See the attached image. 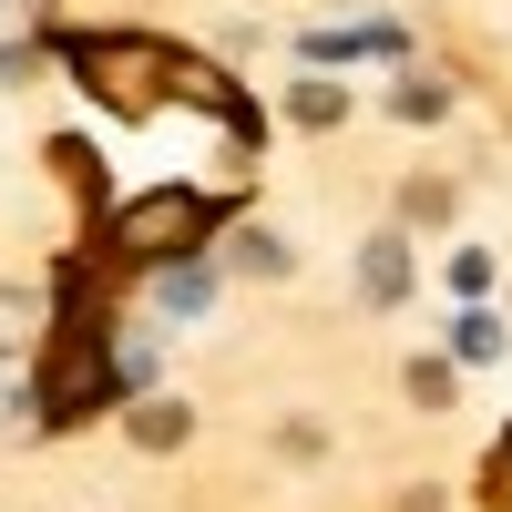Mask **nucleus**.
<instances>
[{"label": "nucleus", "instance_id": "nucleus-1", "mask_svg": "<svg viewBox=\"0 0 512 512\" xmlns=\"http://www.w3.org/2000/svg\"><path fill=\"white\" fill-rule=\"evenodd\" d=\"M164 72H175V52H154V41H82V82H103L113 113H144Z\"/></svg>", "mask_w": 512, "mask_h": 512}, {"label": "nucleus", "instance_id": "nucleus-2", "mask_svg": "<svg viewBox=\"0 0 512 512\" xmlns=\"http://www.w3.org/2000/svg\"><path fill=\"white\" fill-rule=\"evenodd\" d=\"M195 236H205V205L195 195H144V205H123V226H113L123 256H175Z\"/></svg>", "mask_w": 512, "mask_h": 512}, {"label": "nucleus", "instance_id": "nucleus-3", "mask_svg": "<svg viewBox=\"0 0 512 512\" xmlns=\"http://www.w3.org/2000/svg\"><path fill=\"white\" fill-rule=\"evenodd\" d=\"M185 431H195V410H185V400H154V410H134V441H144V451H175Z\"/></svg>", "mask_w": 512, "mask_h": 512}, {"label": "nucleus", "instance_id": "nucleus-4", "mask_svg": "<svg viewBox=\"0 0 512 512\" xmlns=\"http://www.w3.org/2000/svg\"><path fill=\"white\" fill-rule=\"evenodd\" d=\"M400 287H410V256H400V236H379V246H369V297L390 308Z\"/></svg>", "mask_w": 512, "mask_h": 512}, {"label": "nucleus", "instance_id": "nucleus-5", "mask_svg": "<svg viewBox=\"0 0 512 512\" xmlns=\"http://www.w3.org/2000/svg\"><path fill=\"white\" fill-rule=\"evenodd\" d=\"M277 461H328V431L318 420H277Z\"/></svg>", "mask_w": 512, "mask_h": 512}, {"label": "nucleus", "instance_id": "nucleus-6", "mask_svg": "<svg viewBox=\"0 0 512 512\" xmlns=\"http://www.w3.org/2000/svg\"><path fill=\"white\" fill-rule=\"evenodd\" d=\"M441 216H451V185H410L400 195V226H441Z\"/></svg>", "mask_w": 512, "mask_h": 512}, {"label": "nucleus", "instance_id": "nucleus-7", "mask_svg": "<svg viewBox=\"0 0 512 512\" xmlns=\"http://www.w3.org/2000/svg\"><path fill=\"white\" fill-rule=\"evenodd\" d=\"M236 267H256V277H287V246H277V236H256V226H246V236H236Z\"/></svg>", "mask_w": 512, "mask_h": 512}, {"label": "nucleus", "instance_id": "nucleus-8", "mask_svg": "<svg viewBox=\"0 0 512 512\" xmlns=\"http://www.w3.org/2000/svg\"><path fill=\"white\" fill-rule=\"evenodd\" d=\"M400 113H410V123H431V113H451V93H441V82H400Z\"/></svg>", "mask_w": 512, "mask_h": 512}, {"label": "nucleus", "instance_id": "nucleus-9", "mask_svg": "<svg viewBox=\"0 0 512 512\" xmlns=\"http://www.w3.org/2000/svg\"><path fill=\"white\" fill-rule=\"evenodd\" d=\"M349 113V93H328V82H308V93H297V123H338Z\"/></svg>", "mask_w": 512, "mask_h": 512}, {"label": "nucleus", "instance_id": "nucleus-10", "mask_svg": "<svg viewBox=\"0 0 512 512\" xmlns=\"http://www.w3.org/2000/svg\"><path fill=\"white\" fill-rule=\"evenodd\" d=\"M410 400H451V369L441 359H410Z\"/></svg>", "mask_w": 512, "mask_h": 512}]
</instances>
